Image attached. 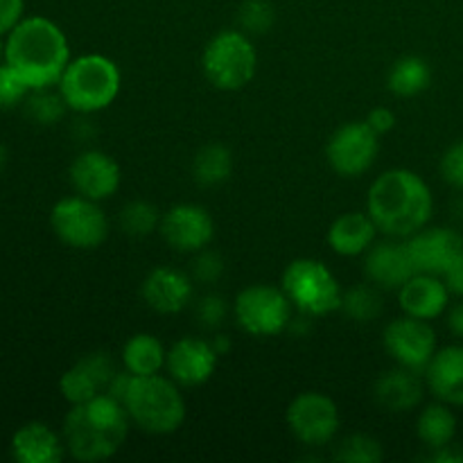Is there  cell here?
<instances>
[{
  "instance_id": "6da1fadb",
  "label": "cell",
  "mask_w": 463,
  "mask_h": 463,
  "mask_svg": "<svg viewBox=\"0 0 463 463\" xmlns=\"http://www.w3.org/2000/svg\"><path fill=\"white\" fill-rule=\"evenodd\" d=\"M434 197L430 185L416 172L396 167L371 184L366 194V213L387 238L407 240L430 224Z\"/></svg>"
},
{
  "instance_id": "7a4b0ae2",
  "label": "cell",
  "mask_w": 463,
  "mask_h": 463,
  "mask_svg": "<svg viewBox=\"0 0 463 463\" xmlns=\"http://www.w3.org/2000/svg\"><path fill=\"white\" fill-rule=\"evenodd\" d=\"M71 59L66 32L45 16H23L7 34L5 61L30 90L54 89Z\"/></svg>"
},
{
  "instance_id": "3957f363",
  "label": "cell",
  "mask_w": 463,
  "mask_h": 463,
  "mask_svg": "<svg viewBox=\"0 0 463 463\" xmlns=\"http://www.w3.org/2000/svg\"><path fill=\"white\" fill-rule=\"evenodd\" d=\"M131 419L118 398L104 396L71 405L61 437L72 459L95 463L111 459L127 441Z\"/></svg>"
},
{
  "instance_id": "277c9868",
  "label": "cell",
  "mask_w": 463,
  "mask_h": 463,
  "mask_svg": "<svg viewBox=\"0 0 463 463\" xmlns=\"http://www.w3.org/2000/svg\"><path fill=\"white\" fill-rule=\"evenodd\" d=\"M120 402L125 405L131 423L147 434L165 437L176 432L185 420V401L179 384L172 378H163L161 373L145 378L129 373Z\"/></svg>"
},
{
  "instance_id": "5b68a950",
  "label": "cell",
  "mask_w": 463,
  "mask_h": 463,
  "mask_svg": "<svg viewBox=\"0 0 463 463\" xmlns=\"http://www.w3.org/2000/svg\"><path fill=\"white\" fill-rule=\"evenodd\" d=\"M122 86L120 68L104 54H81L71 59L57 90L75 113H98L111 107Z\"/></svg>"
},
{
  "instance_id": "8992f818",
  "label": "cell",
  "mask_w": 463,
  "mask_h": 463,
  "mask_svg": "<svg viewBox=\"0 0 463 463\" xmlns=\"http://www.w3.org/2000/svg\"><path fill=\"white\" fill-rule=\"evenodd\" d=\"M206 80L220 90H240L256 77L258 54L253 41L242 30H222L202 52Z\"/></svg>"
},
{
  "instance_id": "52a82bcc",
  "label": "cell",
  "mask_w": 463,
  "mask_h": 463,
  "mask_svg": "<svg viewBox=\"0 0 463 463\" xmlns=\"http://www.w3.org/2000/svg\"><path fill=\"white\" fill-rule=\"evenodd\" d=\"M280 288L292 306L307 317H326L342 310V285L333 271L315 258L292 260L283 271Z\"/></svg>"
},
{
  "instance_id": "ba28073f",
  "label": "cell",
  "mask_w": 463,
  "mask_h": 463,
  "mask_svg": "<svg viewBox=\"0 0 463 463\" xmlns=\"http://www.w3.org/2000/svg\"><path fill=\"white\" fill-rule=\"evenodd\" d=\"M52 233L72 249H98L109 238V220L99 202L81 194L59 199L50 211Z\"/></svg>"
},
{
  "instance_id": "9c48e42d",
  "label": "cell",
  "mask_w": 463,
  "mask_h": 463,
  "mask_svg": "<svg viewBox=\"0 0 463 463\" xmlns=\"http://www.w3.org/2000/svg\"><path fill=\"white\" fill-rule=\"evenodd\" d=\"M292 301L283 288L249 285L235 298V319L244 333L253 337H274L292 321Z\"/></svg>"
},
{
  "instance_id": "30bf717a",
  "label": "cell",
  "mask_w": 463,
  "mask_h": 463,
  "mask_svg": "<svg viewBox=\"0 0 463 463\" xmlns=\"http://www.w3.org/2000/svg\"><path fill=\"white\" fill-rule=\"evenodd\" d=\"M288 428L303 446H326L339 432V407L330 396L319 392H303L289 402Z\"/></svg>"
},
{
  "instance_id": "8fae6325",
  "label": "cell",
  "mask_w": 463,
  "mask_h": 463,
  "mask_svg": "<svg viewBox=\"0 0 463 463\" xmlns=\"http://www.w3.org/2000/svg\"><path fill=\"white\" fill-rule=\"evenodd\" d=\"M380 152V136L366 125V120L346 122L330 136L326 145L328 165L339 176L355 179L373 167Z\"/></svg>"
},
{
  "instance_id": "7c38bea8",
  "label": "cell",
  "mask_w": 463,
  "mask_h": 463,
  "mask_svg": "<svg viewBox=\"0 0 463 463\" xmlns=\"http://www.w3.org/2000/svg\"><path fill=\"white\" fill-rule=\"evenodd\" d=\"M384 351L392 355L398 366L411 371H425L437 348V333L430 321L416 319V317L402 315L389 321L383 333Z\"/></svg>"
},
{
  "instance_id": "4fadbf2b",
  "label": "cell",
  "mask_w": 463,
  "mask_h": 463,
  "mask_svg": "<svg viewBox=\"0 0 463 463\" xmlns=\"http://www.w3.org/2000/svg\"><path fill=\"white\" fill-rule=\"evenodd\" d=\"M419 274L446 276L463 256V235L448 226H425L405 240Z\"/></svg>"
},
{
  "instance_id": "5bb4252c",
  "label": "cell",
  "mask_w": 463,
  "mask_h": 463,
  "mask_svg": "<svg viewBox=\"0 0 463 463\" xmlns=\"http://www.w3.org/2000/svg\"><path fill=\"white\" fill-rule=\"evenodd\" d=\"M158 231L175 251L197 253L215 238V220L197 203H179L163 213Z\"/></svg>"
},
{
  "instance_id": "9a60e30c",
  "label": "cell",
  "mask_w": 463,
  "mask_h": 463,
  "mask_svg": "<svg viewBox=\"0 0 463 463\" xmlns=\"http://www.w3.org/2000/svg\"><path fill=\"white\" fill-rule=\"evenodd\" d=\"M118 369L107 353H90L77 360L59 380V392L68 405L93 401L111 392Z\"/></svg>"
},
{
  "instance_id": "2e32d148",
  "label": "cell",
  "mask_w": 463,
  "mask_h": 463,
  "mask_svg": "<svg viewBox=\"0 0 463 463\" xmlns=\"http://www.w3.org/2000/svg\"><path fill=\"white\" fill-rule=\"evenodd\" d=\"M68 179L77 194L93 202H104L113 197L120 188L122 170L113 156L99 149H86L71 163Z\"/></svg>"
},
{
  "instance_id": "e0dca14e",
  "label": "cell",
  "mask_w": 463,
  "mask_h": 463,
  "mask_svg": "<svg viewBox=\"0 0 463 463\" xmlns=\"http://www.w3.org/2000/svg\"><path fill=\"white\" fill-rule=\"evenodd\" d=\"M220 353L213 342L199 337H184L167 351L165 369L179 387H199L208 383L217 369Z\"/></svg>"
},
{
  "instance_id": "ac0fdd59",
  "label": "cell",
  "mask_w": 463,
  "mask_h": 463,
  "mask_svg": "<svg viewBox=\"0 0 463 463\" xmlns=\"http://www.w3.org/2000/svg\"><path fill=\"white\" fill-rule=\"evenodd\" d=\"M364 256L366 276L378 288L398 289L411 276L419 274L410 256V249H407V242L401 238H389L384 242H375Z\"/></svg>"
},
{
  "instance_id": "d6986e66",
  "label": "cell",
  "mask_w": 463,
  "mask_h": 463,
  "mask_svg": "<svg viewBox=\"0 0 463 463\" xmlns=\"http://www.w3.org/2000/svg\"><path fill=\"white\" fill-rule=\"evenodd\" d=\"M143 301L158 315H176L193 301V279L175 267H156L143 280Z\"/></svg>"
},
{
  "instance_id": "ffe728a7",
  "label": "cell",
  "mask_w": 463,
  "mask_h": 463,
  "mask_svg": "<svg viewBox=\"0 0 463 463\" xmlns=\"http://www.w3.org/2000/svg\"><path fill=\"white\" fill-rule=\"evenodd\" d=\"M450 288L441 276L414 274L398 288V301H401L402 315L432 321L446 315L450 307Z\"/></svg>"
},
{
  "instance_id": "44dd1931",
  "label": "cell",
  "mask_w": 463,
  "mask_h": 463,
  "mask_svg": "<svg viewBox=\"0 0 463 463\" xmlns=\"http://www.w3.org/2000/svg\"><path fill=\"white\" fill-rule=\"evenodd\" d=\"M66 452L61 434L41 420L21 425L12 437V457L18 463H59Z\"/></svg>"
},
{
  "instance_id": "7402d4cb",
  "label": "cell",
  "mask_w": 463,
  "mask_h": 463,
  "mask_svg": "<svg viewBox=\"0 0 463 463\" xmlns=\"http://www.w3.org/2000/svg\"><path fill=\"white\" fill-rule=\"evenodd\" d=\"M423 373L425 384L439 401L463 407V346L439 348Z\"/></svg>"
},
{
  "instance_id": "603a6c76",
  "label": "cell",
  "mask_w": 463,
  "mask_h": 463,
  "mask_svg": "<svg viewBox=\"0 0 463 463\" xmlns=\"http://www.w3.org/2000/svg\"><path fill=\"white\" fill-rule=\"evenodd\" d=\"M378 226L369 213L351 211L339 215L328 229V244L337 256L357 258L364 256L378 238Z\"/></svg>"
},
{
  "instance_id": "cb8c5ba5",
  "label": "cell",
  "mask_w": 463,
  "mask_h": 463,
  "mask_svg": "<svg viewBox=\"0 0 463 463\" xmlns=\"http://www.w3.org/2000/svg\"><path fill=\"white\" fill-rule=\"evenodd\" d=\"M423 398V380L419 378V371L396 366V369L384 371L375 383V401L387 411L414 410Z\"/></svg>"
},
{
  "instance_id": "d4e9b609",
  "label": "cell",
  "mask_w": 463,
  "mask_h": 463,
  "mask_svg": "<svg viewBox=\"0 0 463 463\" xmlns=\"http://www.w3.org/2000/svg\"><path fill=\"white\" fill-rule=\"evenodd\" d=\"M167 348L149 333H136L122 346V364L131 375H158L165 369Z\"/></svg>"
},
{
  "instance_id": "484cf974",
  "label": "cell",
  "mask_w": 463,
  "mask_h": 463,
  "mask_svg": "<svg viewBox=\"0 0 463 463\" xmlns=\"http://www.w3.org/2000/svg\"><path fill=\"white\" fill-rule=\"evenodd\" d=\"M416 434H419L420 443L430 450H439L450 443H455L457 437V416L446 402H434L428 405L419 414L416 420Z\"/></svg>"
},
{
  "instance_id": "4316f807",
  "label": "cell",
  "mask_w": 463,
  "mask_h": 463,
  "mask_svg": "<svg viewBox=\"0 0 463 463\" xmlns=\"http://www.w3.org/2000/svg\"><path fill=\"white\" fill-rule=\"evenodd\" d=\"M432 84V68L423 57H402L389 68L387 86L398 98H414Z\"/></svg>"
},
{
  "instance_id": "83f0119b",
  "label": "cell",
  "mask_w": 463,
  "mask_h": 463,
  "mask_svg": "<svg viewBox=\"0 0 463 463\" xmlns=\"http://www.w3.org/2000/svg\"><path fill=\"white\" fill-rule=\"evenodd\" d=\"M194 181L202 185H220L233 175V154L220 143L206 145L194 154L193 161Z\"/></svg>"
},
{
  "instance_id": "f1b7e54d",
  "label": "cell",
  "mask_w": 463,
  "mask_h": 463,
  "mask_svg": "<svg viewBox=\"0 0 463 463\" xmlns=\"http://www.w3.org/2000/svg\"><path fill=\"white\" fill-rule=\"evenodd\" d=\"M23 109H25V116L32 122L41 127H50L61 120L63 113L68 111V104L63 102L61 93L54 86V89L30 90V95L23 102Z\"/></svg>"
},
{
  "instance_id": "f546056e",
  "label": "cell",
  "mask_w": 463,
  "mask_h": 463,
  "mask_svg": "<svg viewBox=\"0 0 463 463\" xmlns=\"http://www.w3.org/2000/svg\"><path fill=\"white\" fill-rule=\"evenodd\" d=\"M161 213L154 203L149 202H129L120 211V226L127 235L134 238H145V235L154 233L161 226Z\"/></svg>"
},
{
  "instance_id": "4dcf8cb0",
  "label": "cell",
  "mask_w": 463,
  "mask_h": 463,
  "mask_svg": "<svg viewBox=\"0 0 463 463\" xmlns=\"http://www.w3.org/2000/svg\"><path fill=\"white\" fill-rule=\"evenodd\" d=\"M335 459L344 463H375L383 459V448L373 437L351 434L335 448Z\"/></svg>"
},
{
  "instance_id": "1f68e13d",
  "label": "cell",
  "mask_w": 463,
  "mask_h": 463,
  "mask_svg": "<svg viewBox=\"0 0 463 463\" xmlns=\"http://www.w3.org/2000/svg\"><path fill=\"white\" fill-rule=\"evenodd\" d=\"M342 307L355 321H371L380 315V294L371 285H355L344 292Z\"/></svg>"
},
{
  "instance_id": "d6a6232c",
  "label": "cell",
  "mask_w": 463,
  "mask_h": 463,
  "mask_svg": "<svg viewBox=\"0 0 463 463\" xmlns=\"http://www.w3.org/2000/svg\"><path fill=\"white\" fill-rule=\"evenodd\" d=\"M238 18L242 32H247L249 36L265 34L274 25V7L269 0H244Z\"/></svg>"
},
{
  "instance_id": "836d02e7",
  "label": "cell",
  "mask_w": 463,
  "mask_h": 463,
  "mask_svg": "<svg viewBox=\"0 0 463 463\" xmlns=\"http://www.w3.org/2000/svg\"><path fill=\"white\" fill-rule=\"evenodd\" d=\"M27 95H30V86L23 81V77L7 61L0 63V111L23 107Z\"/></svg>"
},
{
  "instance_id": "e575fe53",
  "label": "cell",
  "mask_w": 463,
  "mask_h": 463,
  "mask_svg": "<svg viewBox=\"0 0 463 463\" xmlns=\"http://www.w3.org/2000/svg\"><path fill=\"white\" fill-rule=\"evenodd\" d=\"M441 176L448 185L463 190V138L452 143L443 154Z\"/></svg>"
},
{
  "instance_id": "d590c367",
  "label": "cell",
  "mask_w": 463,
  "mask_h": 463,
  "mask_svg": "<svg viewBox=\"0 0 463 463\" xmlns=\"http://www.w3.org/2000/svg\"><path fill=\"white\" fill-rule=\"evenodd\" d=\"M222 271H224V262H222L217 253L206 251V249L197 251V260H194L193 267L194 279L202 280V283H215L222 276Z\"/></svg>"
},
{
  "instance_id": "8d00e7d4",
  "label": "cell",
  "mask_w": 463,
  "mask_h": 463,
  "mask_svg": "<svg viewBox=\"0 0 463 463\" xmlns=\"http://www.w3.org/2000/svg\"><path fill=\"white\" fill-rule=\"evenodd\" d=\"M226 310H229V307H226L224 298L215 297V294H211V297H203L197 306L199 319H202V324L208 326V328H215V326H220L222 321H224Z\"/></svg>"
},
{
  "instance_id": "74e56055",
  "label": "cell",
  "mask_w": 463,
  "mask_h": 463,
  "mask_svg": "<svg viewBox=\"0 0 463 463\" xmlns=\"http://www.w3.org/2000/svg\"><path fill=\"white\" fill-rule=\"evenodd\" d=\"M25 16V0H0V34H9Z\"/></svg>"
},
{
  "instance_id": "f35d334b",
  "label": "cell",
  "mask_w": 463,
  "mask_h": 463,
  "mask_svg": "<svg viewBox=\"0 0 463 463\" xmlns=\"http://www.w3.org/2000/svg\"><path fill=\"white\" fill-rule=\"evenodd\" d=\"M366 125H369L378 136H384L396 127V113L387 107H375L371 109L369 116H366Z\"/></svg>"
},
{
  "instance_id": "ab89813d",
  "label": "cell",
  "mask_w": 463,
  "mask_h": 463,
  "mask_svg": "<svg viewBox=\"0 0 463 463\" xmlns=\"http://www.w3.org/2000/svg\"><path fill=\"white\" fill-rule=\"evenodd\" d=\"M443 280H446V285L450 288L452 294L463 297V256L455 262V267H452V269L443 276Z\"/></svg>"
},
{
  "instance_id": "60d3db41",
  "label": "cell",
  "mask_w": 463,
  "mask_h": 463,
  "mask_svg": "<svg viewBox=\"0 0 463 463\" xmlns=\"http://www.w3.org/2000/svg\"><path fill=\"white\" fill-rule=\"evenodd\" d=\"M432 461H441V463H463V450L455 443L446 448H439V450H432Z\"/></svg>"
},
{
  "instance_id": "b9f144b4",
  "label": "cell",
  "mask_w": 463,
  "mask_h": 463,
  "mask_svg": "<svg viewBox=\"0 0 463 463\" xmlns=\"http://www.w3.org/2000/svg\"><path fill=\"white\" fill-rule=\"evenodd\" d=\"M448 326H450V330L457 337L463 339V303H457L455 307H450V312H448Z\"/></svg>"
},
{
  "instance_id": "7bdbcfd3",
  "label": "cell",
  "mask_w": 463,
  "mask_h": 463,
  "mask_svg": "<svg viewBox=\"0 0 463 463\" xmlns=\"http://www.w3.org/2000/svg\"><path fill=\"white\" fill-rule=\"evenodd\" d=\"M213 346H215V351L220 353V355H224V353L229 351V346H231V344H229V339L224 337V335H220V337H215V339H213Z\"/></svg>"
},
{
  "instance_id": "ee69618b",
  "label": "cell",
  "mask_w": 463,
  "mask_h": 463,
  "mask_svg": "<svg viewBox=\"0 0 463 463\" xmlns=\"http://www.w3.org/2000/svg\"><path fill=\"white\" fill-rule=\"evenodd\" d=\"M7 161H9V152H7V147L0 143V175H3V170L7 167Z\"/></svg>"
},
{
  "instance_id": "f6af8a7d",
  "label": "cell",
  "mask_w": 463,
  "mask_h": 463,
  "mask_svg": "<svg viewBox=\"0 0 463 463\" xmlns=\"http://www.w3.org/2000/svg\"><path fill=\"white\" fill-rule=\"evenodd\" d=\"M5 52H7V34H0V63L5 61Z\"/></svg>"
}]
</instances>
